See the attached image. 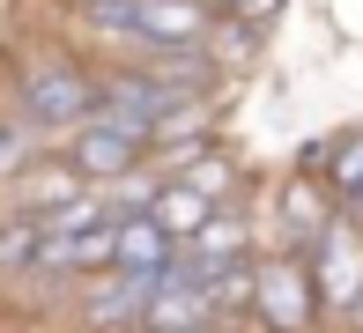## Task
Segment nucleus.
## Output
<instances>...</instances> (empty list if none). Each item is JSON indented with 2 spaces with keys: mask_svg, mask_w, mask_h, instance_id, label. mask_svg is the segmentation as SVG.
<instances>
[{
  "mask_svg": "<svg viewBox=\"0 0 363 333\" xmlns=\"http://www.w3.org/2000/svg\"><path fill=\"white\" fill-rule=\"evenodd\" d=\"M15 266H38V222H0V274H15Z\"/></svg>",
  "mask_w": 363,
  "mask_h": 333,
  "instance_id": "dca6fc26",
  "label": "nucleus"
},
{
  "mask_svg": "<svg viewBox=\"0 0 363 333\" xmlns=\"http://www.w3.org/2000/svg\"><path fill=\"white\" fill-rule=\"evenodd\" d=\"M282 222H289V237H304V244L326 237V222H334V215H326V193L311 186V178H296V186L282 193Z\"/></svg>",
  "mask_w": 363,
  "mask_h": 333,
  "instance_id": "9b49d317",
  "label": "nucleus"
},
{
  "mask_svg": "<svg viewBox=\"0 0 363 333\" xmlns=\"http://www.w3.org/2000/svg\"><path fill=\"white\" fill-rule=\"evenodd\" d=\"M178 259H186L193 274H216V266H238V259H245V222L216 208V215H208V222H201V230L186 237V244H178Z\"/></svg>",
  "mask_w": 363,
  "mask_h": 333,
  "instance_id": "0eeeda50",
  "label": "nucleus"
},
{
  "mask_svg": "<svg viewBox=\"0 0 363 333\" xmlns=\"http://www.w3.org/2000/svg\"><path fill=\"white\" fill-rule=\"evenodd\" d=\"M311 296H326L334 311H349L356 296H363V237L349 222H326V237L311 244Z\"/></svg>",
  "mask_w": 363,
  "mask_h": 333,
  "instance_id": "7ed1b4c3",
  "label": "nucleus"
},
{
  "mask_svg": "<svg viewBox=\"0 0 363 333\" xmlns=\"http://www.w3.org/2000/svg\"><path fill=\"white\" fill-rule=\"evenodd\" d=\"M208 23H216V15H208L201 0H126V38L156 45V52L208 45Z\"/></svg>",
  "mask_w": 363,
  "mask_h": 333,
  "instance_id": "20e7f679",
  "label": "nucleus"
},
{
  "mask_svg": "<svg viewBox=\"0 0 363 333\" xmlns=\"http://www.w3.org/2000/svg\"><path fill=\"white\" fill-rule=\"evenodd\" d=\"M141 215H148V222H156V230H163V237H171V244H186L193 230H201L208 215H216V208H208L201 193H186V186H178V178H171V186H156V200H148Z\"/></svg>",
  "mask_w": 363,
  "mask_h": 333,
  "instance_id": "1a4fd4ad",
  "label": "nucleus"
},
{
  "mask_svg": "<svg viewBox=\"0 0 363 333\" xmlns=\"http://www.w3.org/2000/svg\"><path fill=\"white\" fill-rule=\"evenodd\" d=\"M15 171H23V133L0 126V178H15Z\"/></svg>",
  "mask_w": 363,
  "mask_h": 333,
  "instance_id": "a211bd4d",
  "label": "nucleus"
},
{
  "mask_svg": "<svg viewBox=\"0 0 363 333\" xmlns=\"http://www.w3.org/2000/svg\"><path fill=\"white\" fill-rule=\"evenodd\" d=\"M201 8H208V15H245V23H267L282 0H201Z\"/></svg>",
  "mask_w": 363,
  "mask_h": 333,
  "instance_id": "f3484780",
  "label": "nucleus"
},
{
  "mask_svg": "<svg viewBox=\"0 0 363 333\" xmlns=\"http://www.w3.org/2000/svg\"><path fill=\"white\" fill-rule=\"evenodd\" d=\"M141 148L148 141H134V133H119V126H74V148H67V171L82 178V186H111V178H134V163H141Z\"/></svg>",
  "mask_w": 363,
  "mask_h": 333,
  "instance_id": "39448f33",
  "label": "nucleus"
},
{
  "mask_svg": "<svg viewBox=\"0 0 363 333\" xmlns=\"http://www.w3.org/2000/svg\"><path fill=\"white\" fill-rule=\"evenodd\" d=\"M89 104H96V89H89V74H74L67 60H30L23 67V126H82L89 119Z\"/></svg>",
  "mask_w": 363,
  "mask_h": 333,
  "instance_id": "f257e3e1",
  "label": "nucleus"
},
{
  "mask_svg": "<svg viewBox=\"0 0 363 333\" xmlns=\"http://www.w3.org/2000/svg\"><path fill=\"white\" fill-rule=\"evenodd\" d=\"M201 289H208V304H216V319L223 311H252V266H216V274H201Z\"/></svg>",
  "mask_w": 363,
  "mask_h": 333,
  "instance_id": "ddd939ff",
  "label": "nucleus"
},
{
  "mask_svg": "<svg viewBox=\"0 0 363 333\" xmlns=\"http://www.w3.org/2000/svg\"><path fill=\"white\" fill-rule=\"evenodd\" d=\"M74 193H82V178L67 171V163H38V171L23 178V208H30V222H45L52 208H67Z\"/></svg>",
  "mask_w": 363,
  "mask_h": 333,
  "instance_id": "9d476101",
  "label": "nucleus"
},
{
  "mask_svg": "<svg viewBox=\"0 0 363 333\" xmlns=\"http://www.w3.org/2000/svg\"><path fill=\"white\" fill-rule=\"evenodd\" d=\"M148 296H156V274H126V266H111V281L89 296V326H126V319H141Z\"/></svg>",
  "mask_w": 363,
  "mask_h": 333,
  "instance_id": "6e6552de",
  "label": "nucleus"
},
{
  "mask_svg": "<svg viewBox=\"0 0 363 333\" xmlns=\"http://www.w3.org/2000/svg\"><path fill=\"white\" fill-rule=\"evenodd\" d=\"M171 252L178 244L163 237L148 215H119V222H111V266H126V274H163Z\"/></svg>",
  "mask_w": 363,
  "mask_h": 333,
  "instance_id": "423d86ee",
  "label": "nucleus"
},
{
  "mask_svg": "<svg viewBox=\"0 0 363 333\" xmlns=\"http://www.w3.org/2000/svg\"><path fill=\"white\" fill-rule=\"evenodd\" d=\"M252 311H259L267 333H304L311 326V274H304V259L252 266Z\"/></svg>",
  "mask_w": 363,
  "mask_h": 333,
  "instance_id": "f03ea898",
  "label": "nucleus"
},
{
  "mask_svg": "<svg viewBox=\"0 0 363 333\" xmlns=\"http://www.w3.org/2000/svg\"><path fill=\"white\" fill-rule=\"evenodd\" d=\"M349 319H356V333H363V296H356V304H349Z\"/></svg>",
  "mask_w": 363,
  "mask_h": 333,
  "instance_id": "6ab92c4d",
  "label": "nucleus"
},
{
  "mask_svg": "<svg viewBox=\"0 0 363 333\" xmlns=\"http://www.w3.org/2000/svg\"><path fill=\"white\" fill-rule=\"evenodd\" d=\"M193 333H216V326H193Z\"/></svg>",
  "mask_w": 363,
  "mask_h": 333,
  "instance_id": "aec40b11",
  "label": "nucleus"
},
{
  "mask_svg": "<svg viewBox=\"0 0 363 333\" xmlns=\"http://www.w3.org/2000/svg\"><path fill=\"white\" fill-rule=\"evenodd\" d=\"M326 193H334V200H349V208L363 215V133L334 141V156H326Z\"/></svg>",
  "mask_w": 363,
  "mask_h": 333,
  "instance_id": "f8f14e48",
  "label": "nucleus"
},
{
  "mask_svg": "<svg viewBox=\"0 0 363 333\" xmlns=\"http://www.w3.org/2000/svg\"><path fill=\"white\" fill-rule=\"evenodd\" d=\"M230 178H238V171H230V163H223V156H193V163H186V171H178V186H186V193H201V200H208V208H216V200L230 193Z\"/></svg>",
  "mask_w": 363,
  "mask_h": 333,
  "instance_id": "4468645a",
  "label": "nucleus"
},
{
  "mask_svg": "<svg viewBox=\"0 0 363 333\" xmlns=\"http://www.w3.org/2000/svg\"><path fill=\"white\" fill-rule=\"evenodd\" d=\"M60 266H74V274H96V266H111V222H96V230H82V237L60 252Z\"/></svg>",
  "mask_w": 363,
  "mask_h": 333,
  "instance_id": "2eb2a0df",
  "label": "nucleus"
}]
</instances>
